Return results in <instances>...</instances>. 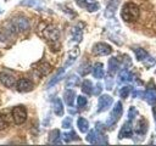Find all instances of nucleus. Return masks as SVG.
<instances>
[{"label": "nucleus", "mask_w": 156, "mask_h": 146, "mask_svg": "<svg viewBox=\"0 0 156 146\" xmlns=\"http://www.w3.org/2000/svg\"><path fill=\"white\" fill-rule=\"evenodd\" d=\"M139 15H140L139 6L133 4V2H127L122 7V11H121V17L126 22H134V21H136L139 18Z\"/></svg>", "instance_id": "nucleus-1"}, {"label": "nucleus", "mask_w": 156, "mask_h": 146, "mask_svg": "<svg viewBox=\"0 0 156 146\" xmlns=\"http://www.w3.org/2000/svg\"><path fill=\"white\" fill-rule=\"evenodd\" d=\"M43 36L48 40V43L52 46V47H58V39H60V30L54 27V26H44V29H43Z\"/></svg>", "instance_id": "nucleus-2"}, {"label": "nucleus", "mask_w": 156, "mask_h": 146, "mask_svg": "<svg viewBox=\"0 0 156 146\" xmlns=\"http://www.w3.org/2000/svg\"><path fill=\"white\" fill-rule=\"evenodd\" d=\"M122 112H123L122 103L118 101V102H116V103H115V107H113V108H112V111H111L110 118H108V120H107V125H108V127L115 125V124L118 122V119L121 118Z\"/></svg>", "instance_id": "nucleus-3"}, {"label": "nucleus", "mask_w": 156, "mask_h": 146, "mask_svg": "<svg viewBox=\"0 0 156 146\" xmlns=\"http://www.w3.org/2000/svg\"><path fill=\"white\" fill-rule=\"evenodd\" d=\"M12 117L16 124H22L27 119V109L23 106H16L12 109Z\"/></svg>", "instance_id": "nucleus-4"}, {"label": "nucleus", "mask_w": 156, "mask_h": 146, "mask_svg": "<svg viewBox=\"0 0 156 146\" xmlns=\"http://www.w3.org/2000/svg\"><path fill=\"white\" fill-rule=\"evenodd\" d=\"M112 52V47L106 43H96L93 46V54L98 56H106Z\"/></svg>", "instance_id": "nucleus-5"}, {"label": "nucleus", "mask_w": 156, "mask_h": 146, "mask_svg": "<svg viewBox=\"0 0 156 146\" xmlns=\"http://www.w3.org/2000/svg\"><path fill=\"white\" fill-rule=\"evenodd\" d=\"M12 26H13V29L15 30H18V32H26L27 29H29V22L26 17H15L12 19Z\"/></svg>", "instance_id": "nucleus-6"}, {"label": "nucleus", "mask_w": 156, "mask_h": 146, "mask_svg": "<svg viewBox=\"0 0 156 146\" xmlns=\"http://www.w3.org/2000/svg\"><path fill=\"white\" fill-rule=\"evenodd\" d=\"M87 141L90 144H107L105 135L98 133L96 130H90L87 136Z\"/></svg>", "instance_id": "nucleus-7"}, {"label": "nucleus", "mask_w": 156, "mask_h": 146, "mask_svg": "<svg viewBox=\"0 0 156 146\" xmlns=\"http://www.w3.org/2000/svg\"><path fill=\"white\" fill-rule=\"evenodd\" d=\"M113 100L110 95H101L99 97V103H98V112H104L108 109V107L112 105Z\"/></svg>", "instance_id": "nucleus-8"}, {"label": "nucleus", "mask_w": 156, "mask_h": 146, "mask_svg": "<svg viewBox=\"0 0 156 146\" xmlns=\"http://www.w3.org/2000/svg\"><path fill=\"white\" fill-rule=\"evenodd\" d=\"M0 82L7 88H12L16 84V78L7 72H0Z\"/></svg>", "instance_id": "nucleus-9"}, {"label": "nucleus", "mask_w": 156, "mask_h": 146, "mask_svg": "<svg viewBox=\"0 0 156 146\" xmlns=\"http://www.w3.org/2000/svg\"><path fill=\"white\" fill-rule=\"evenodd\" d=\"M16 86H17V90L21 91V92H27V91H30L33 89V83L29 80V79H26V78H21L17 83H16Z\"/></svg>", "instance_id": "nucleus-10"}, {"label": "nucleus", "mask_w": 156, "mask_h": 146, "mask_svg": "<svg viewBox=\"0 0 156 146\" xmlns=\"http://www.w3.org/2000/svg\"><path fill=\"white\" fill-rule=\"evenodd\" d=\"M118 4H119V0H110L106 10H105V17L107 18H112L116 13V10L118 7Z\"/></svg>", "instance_id": "nucleus-11"}, {"label": "nucleus", "mask_w": 156, "mask_h": 146, "mask_svg": "<svg viewBox=\"0 0 156 146\" xmlns=\"http://www.w3.org/2000/svg\"><path fill=\"white\" fill-rule=\"evenodd\" d=\"M132 135H133V129H132L130 122L128 120V122L124 123L123 127L121 128L119 134H118V137H119V139H123V137H132Z\"/></svg>", "instance_id": "nucleus-12"}, {"label": "nucleus", "mask_w": 156, "mask_h": 146, "mask_svg": "<svg viewBox=\"0 0 156 146\" xmlns=\"http://www.w3.org/2000/svg\"><path fill=\"white\" fill-rule=\"evenodd\" d=\"M35 72H37L40 77L46 75V74H49V73L51 72V66H50L48 62H40V63L37 66Z\"/></svg>", "instance_id": "nucleus-13"}, {"label": "nucleus", "mask_w": 156, "mask_h": 146, "mask_svg": "<svg viewBox=\"0 0 156 146\" xmlns=\"http://www.w3.org/2000/svg\"><path fill=\"white\" fill-rule=\"evenodd\" d=\"M93 75H94V78H96V79L104 78L105 71H104V64H102V63L98 62V63L94 64V67H93Z\"/></svg>", "instance_id": "nucleus-14"}, {"label": "nucleus", "mask_w": 156, "mask_h": 146, "mask_svg": "<svg viewBox=\"0 0 156 146\" xmlns=\"http://www.w3.org/2000/svg\"><path fill=\"white\" fill-rule=\"evenodd\" d=\"M144 99L147 103L155 105L156 103V89H149L144 92Z\"/></svg>", "instance_id": "nucleus-15"}, {"label": "nucleus", "mask_w": 156, "mask_h": 146, "mask_svg": "<svg viewBox=\"0 0 156 146\" xmlns=\"http://www.w3.org/2000/svg\"><path fill=\"white\" fill-rule=\"evenodd\" d=\"M79 56V49L76 46V47H73L69 52H68V61L66 62V64H65V68L66 67H68V66H71L74 61H76V58Z\"/></svg>", "instance_id": "nucleus-16"}, {"label": "nucleus", "mask_w": 156, "mask_h": 146, "mask_svg": "<svg viewBox=\"0 0 156 146\" xmlns=\"http://www.w3.org/2000/svg\"><path fill=\"white\" fill-rule=\"evenodd\" d=\"M65 67L63 68H60L58 71H57V73L54 75V78H51V80L48 83V88H51V86H54L55 84H57L60 80H61V78L63 77V74H65Z\"/></svg>", "instance_id": "nucleus-17"}, {"label": "nucleus", "mask_w": 156, "mask_h": 146, "mask_svg": "<svg viewBox=\"0 0 156 146\" xmlns=\"http://www.w3.org/2000/svg\"><path fill=\"white\" fill-rule=\"evenodd\" d=\"M118 68H119V62H118V60H117L116 57L110 58V60H108V73L112 75V74H115V73L118 71Z\"/></svg>", "instance_id": "nucleus-18"}, {"label": "nucleus", "mask_w": 156, "mask_h": 146, "mask_svg": "<svg viewBox=\"0 0 156 146\" xmlns=\"http://www.w3.org/2000/svg\"><path fill=\"white\" fill-rule=\"evenodd\" d=\"M133 79V74L128 71V69H122L118 74V83H124V82H129Z\"/></svg>", "instance_id": "nucleus-19"}, {"label": "nucleus", "mask_w": 156, "mask_h": 146, "mask_svg": "<svg viewBox=\"0 0 156 146\" xmlns=\"http://www.w3.org/2000/svg\"><path fill=\"white\" fill-rule=\"evenodd\" d=\"M74 97H76V92L74 90H71V89H67L63 94V99H65V102L68 105V106H72L73 102H74Z\"/></svg>", "instance_id": "nucleus-20"}, {"label": "nucleus", "mask_w": 156, "mask_h": 146, "mask_svg": "<svg viewBox=\"0 0 156 146\" xmlns=\"http://www.w3.org/2000/svg\"><path fill=\"white\" fill-rule=\"evenodd\" d=\"M133 51H134V54H135V56H136V60H138V61H144V60L149 56L147 51H146V50H144V49H141V47H134V49H133Z\"/></svg>", "instance_id": "nucleus-21"}, {"label": "nucleus", "mask_w": 156, "mask_h": 146, "mask_svg": "<svg viewBox=\"0 0 156 146\" xmlns=\"http://www.w3.org/2000/svg\"><path fill=\"white\" fill-rule=\"evenodd\" d=\"M146 130H147V122H146L145 119H140V120L138 122V124H136L135 131H136L138 134H140V135H144V134L146 133Z\"/></svg>", "instance_id": "nucleus-22"}, {"label": "nucleus", "mask_w": 156, "mask_h": 146, "mask_svg": "<svg viewBox=\"0 0 156 146\" xmlns=\"http://www.w3.org/2000/svg\"><path fill=\"white\" fill-rule=\"evenodd\" d=\"M54 112L56 116H62L63 114V105L60 99L54 100Z\"/></svg>", "instance_id": "nucleus-23"}, {"label": "nucleus", "mask_w": 156, "mask_h": 146, "mask_svg": "<svg viewBox=\"0 0 156 146\" xmlns=\"http://www.w3.org/2000/svg\"><path fill=\"white\" fill-rule=\"evenodd\" d=\"M77 125H78V129L80 130V133H87V131H88L89 123H88V120H87L85 118H83V117L78 118V120H77Z\"/></svg>", "instance_id": "nucleus-24"}, {"label": "nucleus", "mask_w": 156, "mask_h": 146, "mask_svg": "<svg viewBox=\"0 0 156 146\" xmlns=\"http://www.w3.org/2000/svg\"><path fill=\"white\" fill-rule=\"evenodd\" d=\"M72 38H73V41H76V43H80L82 41L83 33H82V29L79 27H74L72 29Z\"/></svg>", "instance_id": "nucleus-25"}, {"label": "nucleus", "mask_w": 156, "mask_h": 146, "mask_svg": "<svg viewBox=\"0 0 156 146\" xmlns=\"http://www.w3.org/2000/svg\"><path fill=\"white\" fill-rule=\"evenodd\" d=\"M49 141L52 142V144H60V131L57 129H54L51 130L50 135H49Z\"/></svg>", "instance_id": "nucleus-26"}, {"label": "nucleus", "mask_w": 156, "mask_h": 146, "mask_svg": "<svg viewBox=\"0 0 156 146\" xmlns=\"http://www.w3.org/2000/svg\"><path fill=\"white\" fill-rule=\"evenodd\" d=\"M82 91L87 95H90L93 94V84L90 80H84L83 84H82Z\"/></svg>", "instance_id": "nucleus-27"}, {"label": "nucleus", "mask_w": 156, "mask_h": 146, "mask_svg": "<svg viewBox=\"0 0 156 146\" xmlns=\"http://www.w3.org/2000/svg\"><path fill=\"white\" fill-rule=\"evenodd\" d=\"M62 136H63V140H65L66 142H71V141H73V140H79V137L77 136V134H76L73 130H71V131H68V133H65Z\"/></svg>", "instance_id": "nucleus-28"}, {"label": "nucleus", "mask_w": 156, "mask_h": 146, "mask_svg": "<svg viewBox=\"0 0 156 146\" xmlns=\"http://www.w3.org/2000/svg\"><path fill=\"white\" fill-rule=\"evenodd\" d=\"M21 5H23V6H30V7H38V9L41 6V4H40L39 0H22L21 1Z\"/></svg>", "instance_id": "nucleus-29"}, {"label": "nucleus", "mask_w": 156, "mask_h": 146, "mask_svg": "<svg viewBox=\"0 0 156 146\" xmlns=\"http://www.w3.org/2000/svg\"><path fill=\"white\" fill-rule=\"evenodd\" d=\"M78 83H79V78H78L77 75H71V77L66 80V86H67V88H73V86H76Z\"/></svg>", "instance_id": "nucleus-30"}, {"label": "nucleus", "mask_w": 156, "mask_h": 146, "mask_svg": "<svg viewBox=\"0 0 156 146\" xmlns=\"http://www.w3.org/2000/svg\"><path fill=\"white\" fill-rule=\"evenodd\" d=\"M130 90H132V88H130V86H123V88H121V90H119V96H121V97H123V99L128 97V95H129Z\"/></svg>", "instance_id": "nucleus-31"}, {"label": "nucleus", "mask_w": 156, "mask_h": 146, "mask_svg": "<svg viewBox=\"0 0 156 146\" xmlns=\"http://www.w3.org/2000/svg\"><path fill=\"white\" fill-rule=\"evenodd\" d=\"M99 7H100V6H99V4L93 1L91 4H88L85 9H87L89 12H95V11H98V10H99Z\"/></svg>", "instance_id": "nucleus-32"}, {"label": "nucleus", "mask_w": 156, "mask_h": 146, "mask_svg": "<svg viewBox=\"0 0 156 146\" xmlns=\"http://www.w3.org/2000/svg\"><path fill=\"white\" fill-rule=\"evenodd\" d=\"M143 63H144V66L145 67H152L154 64H155V58H152L151 56H147L144 61H141Z\"/></svg>", "instance_id": "nucleus-33"}, {"label": "nucleus", "mask_w": 156, "mask_h": 146, "mask_svg": "<svg viewBox=\"0 0 156 146\" xmlns=\"http://www.w3.org/2000/svg\"><path fill=\"white\" fill-rule=\"evenodd\" d=\"M136 114H138V112H136L135 107H130V108H129V111H128V120H129V122H132V120L136 117Z\"/></svg>", "instance_id": "nucleus-34"}, {"label": "nucleus", "mask_w": 156, "mask_h": 146, "mask_svg": "<svg viewBox=\"0 0 156 146\" xmlns=\"http://www.w3.org/2000/svg\"><path fill=\"white\" fill-rule=\"evenodd\" d=\"M62 127L65 129H69L72 127V118L71 117H66L63 120H62Z\"/></svg>", "instance_id": "nucleus-35"}, {"label": "nucleus", "mask_w": 156, "mask_h": 146, "mask_svg": "<svg viewBox=\"0 0 156 146\" xmlns=\"http://www.w3.org/2000/svg\"><path fill=\"white\" fill-rule=\"evenodd\" d=\"M6 127H7V119H6V117L4 114L0 113V130L5 129Z\"/></svg>", "instance_id": "nucleus-36"}, {"label": "nucleus", "mask_w": 156, "mask_h": 146, "mask_svg": "<svg viewBox=\"0 0 156 146\" xmlns=\"http://www.w3.org/2000/svg\"><path fill=\"white\" fill-rule=\"evenodd\" d=\"M77 103H78V106L79 107H84L85 105H87V97H84V96H78L77 97Z\"/></svg>", "instance_id": "nucleus-37"}, {"label": "nucleus", "mask_w": 156, "mask_h": 146, "mask_svg": "<svg viewBox=\"0 0 156 146\" xmlns=\"http://www.w3.org/2000/svg\"><path fill=\"white\" fill-rule=\"evenodd\" d=\"M101 90H102V85H101L100 83H98V84L95 85V90H94L93 92H94V95H100Z\"/></svg>", "instance_id": "nucleus-38"}, {"label": "nucleus", "mask_w": 156, "mask_h": 146, "mask_svg": "<svg viewBox=\"0 0 156 146\" xmlns=\"http://www.w3.org/2000/svg\"><path fill=\"white\" fill-rule=\"evenodd\" d=\"M76 2H77V5L80 6V7H87V5H88V2H87L85 0H76Z\"/></svg>", "instance_id": "nucleus-39"}, {"label": "nucleus", "mask_w": 156, "mask_h": 146, "mask_svg": "<svg viewBox=\"0 0 156 146\" xmlns=\"http://www.w3.org/2000/svg\"><path fill=\"white\" fill-rule=\"evenodd\" d=\"M138 96H141V97H144V92H141V91H138V90H135V91L133 92V97H138Z\"/></svg>", "instance_id": "nucleus-40"}, {"label": "nucleus", "mask_w": 156, "mask_h": 146, "mask_svg": "<svg viewBox=\"0 0 156 146\" xmlns=\"http://www.w3.org/2000/svg\"><path fill=\"white\" fill-rule=\"evenodd\" d=\"M106 85H107V88H106V89H108V90H111V89H112V79H111V78L106 80Z\"/></svg>", "instance_id": "nucleus-41"}, {"label": "nucleus", "mask_w": 156, "mask_h": 146, "mask_svg": "<svg viewBox=\"0 0 156 146\" xmlns=\"http://www.w3.org/2000/svg\"><path fill=\"white\" fill-rule=\"evenodd\" d=\"M1 12H2V10H1V9H0V13H1Z\"/></svg>", "instance_id": "nucleus-42"}, {"label": "nucleus", "mask_w": 156, "mask_h": 146, "mask_svg": "<svg viewBox=\"0 0 156 146\" xmlns=\"http://www.w3.org/2000/svg\"><path fill=\"white\" fill-rule=\"evenodd\" d=\"M89 1H94V0H89Z\"/></svg>", "instance_id": "nucleus-43"}]
</instances>
